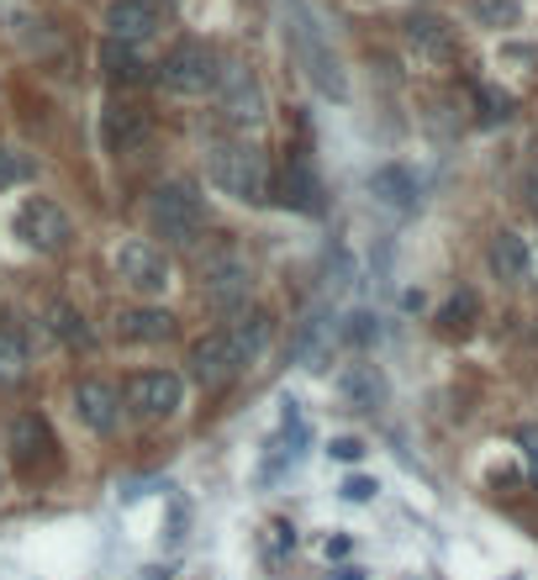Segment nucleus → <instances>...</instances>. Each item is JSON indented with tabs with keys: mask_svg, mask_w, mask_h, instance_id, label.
I'll use <instances>...</instances> for the list:
<instances>
[{
	"mask_svg": "<svg viewBox=\"0 0 538 580\" xmlns=\"http://www.w3.org/2000/svg\"><path fill=\"white\" fill-rule=\"evenodd\" d=\"M264 338H270V317L254 312V317H243L238 327H222V333H206V338L190 348V370H196V381L206 391H222V385H233L248 370V364L260 360Z\"/></svg>",
	"mask_w": 538,
	"mask_h": 580,
	"instance_id": "nucleus-1",
	"label": "nucleus"
},
{
	"mask_svg": "<svg viewBox=\"0 0 538 580\" xmlns=\"http://www.w3.org/2000/svg\"><path fill=\"white\" fill-rule=\"evenodd\" d=\"M206 175H212V185L222 196L248 200V206L264 200V190H270V164H264V154L254 142H217L212 159H206Z\"/></svg>",
	"mask_w": 538,
	"mask_h": 580,
	"instance_id": "nucleus-2",
	"label": "nucleus"
},
{
	"mask_svg": "<svg viewBox=\"0 0 538 580\" xmlns=\"http://www.w3.org/2000/svg\"><path fill=\"white\" fill-rule=\"evenodd\" d=\"M285 6H291V38H296V53H301V63H306V80L317 85L322 96L343 100V96H349V80H343L339 53H333V48H327V38H322L317 17H312L301 0H285Z\"/></svg>",
	"mask_w": 538,
	"mask_h": 580,
	"instance_id": "nucleus-3",
	"label": "nucleus"
},
{
	"mask_svg": "<svg viewBox=\"0 0 538 580\" xmlns=\"http://www.w3.org/2000/svg\"><path fill=\"white\" fill-rule=\"evenodd\" d=\"M148 217L159 227V238L169 243H196L200 227H206V200L190 180H169L154 190V206H148Z\"/></svg>",
	"mask_w": 538,
	"mask_h": 580,
	"instance_id": "nucleus-4",
	"label": "nucleus"
},
{
	"mask_svg": "<svg viewBox=\"0 0 538 580\" xmlns=\"http://www.w3.org/2000/svg\"><path fill=\"white\" fill-rule=\"evenodd\" d=\"M17 238L27 248H38V254H63L69 238H75V222L63 217V206L32 196V200H21V212H17Z\"/></svg>",
	"mask_w": 538,
	"mask_h": 580,
	"instance_id": "nucleus-5",
	"label": "nucleus"
},
{
	"mask_svg": "<svg viewBox=\"0 0 538 580\" xmlns=\"http://www.w3.org/2000/svg\"><path fill=\"white\" fill-rule=\"evenodd\" d=\"M164 69V85L179 90V96H206V90H217V53L206 48V42H179L169 48V59L159 63Z\"/></svg>",
	"mask_w": 538,
	"mask_h": 580,
	"instance_id": "nucleus-6",
	"label": "nucleus"
},
{
	"mask_svg": "<svg viewBox=\"0 0 538 580\" xmlns=\"http://www.w3.org/2000/svg\"><path fill=\"white\" fill-rule=\"evenodd\" d=\"M117 275H121V285H133L138 296H164V291H169V259H164V248H154L148 238L121 243Z\"/></svg>",
	"mask_w": 538,
	"mask_h": 580,
	"instance_id": "nucleus-7",
	"label": "nucleus"
},
{
	"mask_svg": "<svg viewBox=\"0 0 538 580\" xmlns=\"http://www.w3.org/2000/svg\"><path fill=\"white\" fill-rule=\"evenodd\" d=\"M179 401H185V385H179V375H169V370H143V375L127 381V406L148 422L175 417Z\"/></svg>",
	"mask_w": 538,
	"mask_h": 580,
	"instance_id": "nucleus-8",
	"label": "nucleus"
},
{
	"mask_svg": "<svg viewBox=\"0 0 538 580\" xmlns=\"http://www.w3.org/2000/svg\"><path fill=\"white\" fill-rule=\"evenodd\" d=\"M164 11L154 0H111V11H106V32L111 42H148L159 32Z\"/></svg>",
	"mask_w": 538,
	"mask_h": 580,
	"instance_id": "nucleus-9",
	"label": "nucleus"
},
{
	"mask_svg": "<svg viewBox=\"0 0 538 580\" xmlns=\"http://www.w3.org/2000/svg\"><path fill=\"white\" fill-rule=\"evenodd\" d=\"M222 111L233 121H260L264 117V90L254 85V75L243 69V63H222Z\"/></svg>",
	"mask_w": 538,
	"mask_h": 580,
	"instance_id": "nucleus-10",
	"label": "nucleus"
},
{
	"mask_svg": "<svg viewBox=\"0 0 538 580\" xmlns=\"http://www.w3.org/2000/svg\"><path fill=\"white\" fill-rule=\"evenodd\" d=\"M248 291H254V275H248V264L233 259V254H222V259L206 269V296H212V306H222V312H238L243 301H248Z\"/></svg>",
	"mask_w": 538,
	"mask_h": 580,
	"instance_id": "nucleus-11",
	"label": "nucleus"
},
{
	"mask_svg": "<svg viewBox=\"0 0 538 580\" xmlns=\"http://www.w3.org/2000/svg\"><path fill=\"white\" fill-rule=\"evenodd\" d=\"M75 412H80L85 427H96V433H111L121 417V396H117V385H106V381H80L75 385Z\"/></svg>",
	"mask_w": 538,
	"mask_h": 580,
	"instance_id": "nucleus-12",
	"label": "nucleus"
},
{
	"mask_svg": "<svg viewBox=\"0 0 538 580\" xmlns=\"http://www.w3.org/2000/svg\"><path fill=\"white\" fill-rule=\"evenodd\" d=\"M486 259H491V275L507 281V285H522L528 275H534V248H528L522 233H497L491 248H486Z\"/></svg>",
	"mask_w": 538,
	"mask_h": 580,
	"instance_id": "nucleus-13",
	"label": "nucleus"
},
{
	"mask_svg": "<svg viewBox=\"0 0 538 580\" xmlns=\"http://www.w3.org/2000/svg\"><path fill=\"white\" fill-rule=\"evenodd\" d=\"M407 42L418 48L422 59H439V63H449L459 53V42H454V32H449V21L443 17H412L407 21Z\"/></svg>",
	"mask_w": 538,
	"mask_h": 580,
	"instance_id": "nucleus-14",
	"label": "nucleus"
},
{
	"mask_svg": "<svg viewBox=\"0 0 538 580\" xmlns=\"http://www.w3.org/2000/svg\"><path fill=\"white\" fill-rule=\"evenodd\" d=\"M117 333L133 343H164L175 333V317L164 306H138V312H121L117 317Z\"/></svg>",
	"mask_w": 538,
	"mask_h": 580,
	"instance_id": "nucleus-15",
	"label": "nucleus"
},
{
	"mask_svg": "<svg viewBox=\"0 0 538 580\" xmlns=\"http://www.w3.org/2000/svg\"><path fill=\"white\" fill-rule=\"evenodd\" d=\"M11 449H17V460L32 470L38 460H48V449H53V433H48V422L42 417H17L11 422Z\"/></svg>",
	"mask_w": 538,
	"mask_h": 580,
	"instance_id": "nucleus-16",
	"label": "nucleus"
},
{
	"mask_svg": "<svg viewBox=\"0 0 538 580\" xmlns=\"http://www.w3.org/2000/svg\"><path fill=\"white\" fill-rule=\"evenodd\" d=\"M285 206H296V212H322V185L306 159H291V169H285Z\"/></svg>",
	"mask_w": 538,
	"mask_h": 580,
	"instance_id": "nucleus-17",
	"label": "nucleus"
},
{
	"mask_svg": "<svg viewBox=\"0 0 538 580\" xmlns=\"http://www.w3.org/2000/svg\"><path fill=\"white\" fill-rule=\"evenodd\" d=\"M370 190H375L385 206H412V200H418V180H412L401 164H385V169H375V175H370Z\"/></svg>",
	"mask_w": 538,
	"mask_h": 580,
	"instance_id": "nucleus-18",
	"label": "nucleus"
},
{
	"mask_svg": "<svg viewBox=\"0 0 538 580\" xmlns=\"http://www.w3.org/2000/svg\"><path fill=\"white\" fill-rule=\"evenodd\" d=\"M339 391L349 396V406H375V401L385 396V381H380L370 364H349L339 375Z\"/></svg>",
	"mask_w": 538,
	"mask_h": 580,
	"instance_id": "nucleus-19",
	"label": "nucleus"
},
{
	"mask_svg": "<svg viewBox=\"0 0 538 580\" xmlns=\"http://www.w3.org/2000/svg\"><path fill=\"white\" fill-rule=\"evenodd\" d=\"M27 375V343H21V333H11V327H0V381L11 385Z\"/></svg>",
	"mask_w": 538,
	"mask_h": 580,
	"instance_id": "nucleus-20",
	"label": "nucleus"
},
{
	"mask_svg": "<svg viewBox=\"0 0 538 580\" xmlns=\"http://www.w3.org/2000/svg\"><path fill=\"white\" fill-rule=\"evenodd\" d=\"M48 327H53L63 343H80V348L90 343V327H85V317L75 312V306H63V301L53 306V312H48Z\"/></svg>",
	"mask_w": 538,
	"mask_h": 580,
	"instance_id": "nucleus-21",
	"label": "nucleus"
},
{
	"mask_svg": "<svg viewBox=\"0 0 538 580\" xmlns=\"http://www.w3.org/2000/svg\"><path fill=\"white\" fill-rule=\"evenodd\" d=\"M480 27H512L522 17V0H470Z\"/></svg>",
	"mask_w": 538,
	"mask_h": 580,
	"instance_id": "nucleus-22",
	"label": "nucleus"
},
{
	"mask_svg": "<svg viewBox=\"0 0 538 580\" xmlns=\"http://www.w3.org/2000/svg\"><path fill=\"white\" fill-rule=\"evenodd\" d=\"M106 138H111V148H121V154H127V148L143 138L138 111H127V106H121V111H111V117H106Z\"/></svg>",
	"mask_w": 538,
	"mask_h": 580,
	"instance_id": "nucleus-23",
	"label": "nucleus"
},
{
	"mask_svg": "<svg viewBox=\"0 0 538 580\" xmlns=\"http://www.w3.org/2000/svg\"><path fill=\"white\" fill-rule=\"evenodd\" d=\"M439 322H443V333H464V327L476 322V296H470V291H459V296L439 312Z\"/></svg>",
	"mask_w": 538,
	"mask_h": 580,
	"instance_id": "nucleus-24",
	"label": "nucleus"
},
{
	"mask_svg": "<svg viewBox=\"0 0 538 580\" xmlns=\"http://www.w3.org/2000/svg\"><path fill=\"white\" fill-rule=\"evenodd\" d=\"M21 175H27V164H21L17 154H11V148L0 142V190H6V185H17Z\"/></svg>",
	"mask_w": 538,
	"mask_h": 580,
	"instance_id": "nucleus-25",
	"label": "nucleus"
},
{
	"mask_svg": "<svg viewBox=\"0 0 538 580\" xmlns=\"http://www.w3.org/2000/svg\"><path fill=\"white\" fill-rule=\"evenodd\" d=\"M106 63H111V75H121V80L138 75V63H133V53H127V42H121V53H117V42H111V48H106Z\"/></svg>",
	"mask_w": 538,
	"mask_h": 580,
	"instance_id": "nucleus-26",
	"label": "nucleus"
},
{
	"mask_svg": "<svg viewBox=\"0 0 538 580\" xmlns=\"http://www.w3.org/2000/svg\"><path fill=\"white\" fill-rule=\"evenodd\" d=\"M375 491H380V485L364 481V475H349V481H343V497H349V501H370Z\"/></svg>",
	"mask_w": 538,
	"mask_h": 580,
	"instance_id": "nucleus-27",
	"label": "nucleus"
},
{
	"mask_svg": "<svg viewBox=\"0 0 538 580\" xmlns=\"http://www.w3.org/2000/svg\"><path fill=\"white\" fill-rule=\"evenodd\" d=\"M327 454H333V460H343V464H354L359 454H364V443H359V439H333V449H327Z\"/></svg>",
	"mask_w": 538,
	"mask_h": 580,
	"instance_id": "nucleus-28",
	"label": "nucleus"
},
{
	"mask_svg": "<svg viewBox=\"0 0 538 580\" xmlns=\"http://www.w3.org/2000/svg\"><path fill=\"white\" fill-rule=\"evenodd\" d=\"M518 443H522V454H528V470H534V481H538V427H522Z\"/></svg>",
	"mask_w": 538,
	"mask_h": 580,
	"instance_id": "nucleus-29",
	"label": "nucleus"
},
{
	"mask_svg": "<svg viewBox=\"0 0 538 580\" xmlns=\"http://www.w3.org/2000/svg\"><path fill=\"white\" fill-rule=\"evenodd\" d=\"M522 196H528V212H538V164L522 175Z\"/></svg>",
	"mask_w": 538,
	"mask_h": 580,
	"instance_id": "nucleus-30",
	"label": "nucleus"
},
{
	"mask_svg": "<svg viewBox=\"0 0 538 580\" xmlns=\"http://www.w3.org/2000/svg\"><path fill=\"white\" fill-rule=\"evenodd\" d=\"M370 333H375V327H370V317H354V327H349V338H359V343H364V338H370Z\"/></svg>",
	"mask_w": 538,
	"mask_h": 580,
	"instance_id": "nucleus-31",
	"label": "nucleus"
},
{
	"mask_svg": "<svg viewBox=\"0 0 538 580\" xmlns=\"http://www.w3.org/2000/svg\"><path fill=\"white\" fill-rule=\"evenodd\" d=\"M339 580H364V576H359V570H339Z\"/></svg>",
	"mask_w": 538,
	"mask_h": 580,
	"instance_id": "nucleus-32",
	"label": "nucleus"
},
{
	"mask_svg": "<svg viewBox=\"0 0 538 580\" xmlns=\"http://www.w3.org/2000/svg\"><path fill=\"white\" fill-rule=\"evenodd\" d=\"M0 485H6V470H0Z\"/></svg>",
	"mask_w": 538,
	"mask_h": 580,
	"instance_id": "nucleus-33",
	"label": "nucleus"
},
{
	"mask_svg": "<svg viewBox=\"0 0 538 580\" xmlns=\"http://www.w3.org/2000/svg\"><path fill=\"white\" fill-rule=\"evenodd\" d=\"M154 6H159V0H154Z\"/></svg>",
	"mask_w": 538,
	"mask_h": 580,
	"instance_id": "nucleus-34",
	"label": "nucleus"
}]
</instances>
